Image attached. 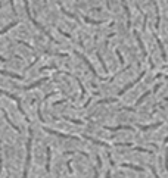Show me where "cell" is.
<instances>
[{
	"label": "cell",
	"instance_id": "6da1fadb",
	"mask_svg": "<svg viewBox=\"0 0 168 178\" xmlns=\"http://www.w3.org/2000/svg\"><path fill=\"white\" fill-rule=\"evenodd\" d=\"M31 143H33V130H28V141H27V159H25V169H24L22 178H27L28 175V168H30V161H31Z\"/></svg>",
	"mask_w": 168,
	"mask_h": 178
},
{
	"label": "cell",
	"instance_id": "7a4b0ae2",
	"mask_svg": "<svg viewBox=\"0 0 168 178\" xmlns=\"http://www.w3.org/2000/svg\"><path fill=\"white\" fill-rule=\"evenodd\" d=\"M24 5H25V12H27V15H28V18L31 19V22H33V24H34V25H36V27H37V28H38V30H40L43 34H46V37L49 38L50 41H55V38H53V37H52L49 33H47V31H46V28H43V25H40L38 22L34 19V16L31 15V12H30V3H28V0H24Z\"/></svg>",
	"mask_w": 168,
	"mask_h": 178
},
{
	"label": "cell",
	"instance_id": "3957f363",
	"mask_svg": "<svg viewBox=\"0 0 168 178\" xmlns=\"http://www.w3.org/2000/svg\"><path fill=\"white\" fill-rule=\"evenodd\" d=\"M0 94H5V96H8L9 99H12V100H15L16 102V105H18V109H19V112L24 115V118H25V121L27 122H30V118H28V115L25 114V110L22 109V105H21V99L19 97H16V96H13V94H10V93H8V91H5V90H0Z\"/></svg>",
	"mask_w": 168,
	"mask_h": 178
},
{
	"label": "cell",
	"instance_id": "277c9868",
	"mask_svg": "<svg viewBox=\"0 0 168 178\" xmlns=\"http://www.w3.org/2000/svg\"><path fill=\"white\" fill-rule=\"evenodd\" d=\"M44 131L49 132V134H53V136H58V137H62V139H71V140H80L81 137H77V136H69V134H63V132H59V131H55V130H50L44 127Z\"/></svg>",
	"mask_w": 168,
	"mask_h": 178
},
{
	"label": "cell",
	"instance_id": "5b68a950",
	"mask_svg": "<svg viewBox=\"0 0 168 178\" xmlns=\"http://www.w3.org/2000/svg\"><path fill=\"white\" fill-rule=\"evenodd\" d=\"M47 80H49V78H40L38 81H36V82H33V84H30V85H25V87H24V90H25V91H28V90H33V88H36V87H40L43 82H46Z\"/></svg>",
	"mask_w": 168,
	"mask_h": 178
},
{
	"label": "cell",
	"instance_id": "8992f818",
	"mask_svg": "<svg viewBox=\"0 0 168 178\" xmlns=\"http://www.w3.org/2000/svg\"><path fill=\"white\" fill-rule=\"evenodd\" d=\"M0 74L6 75V77H10V78H15V80H24L22 75H18V74H13V72H9V71H5V69H0Z\"/></svg>",
	"mask_w": 168,
	"mask_h": 178
},
{
	"label": "cell",
	"instance_id": "52a82bcc",
	"mask_svg": "<svg viewBox=\"0 0 168 178\" xmlns=\"http://www.w3.org/2000/svg\"><path fill=\"white\" fill-rule=\"evenodd\" d=\"M46 154H47V162H46V171L50 172V159H52V154H50V147H46Z\"/></svg>",
	"mask_w": 168,
	"mask_h": 178
},
{
	"label": "cell",
	"instance_id": "ba28073f",
	"mask_svg": "<svg viewBox=\"0 0 168 178\" xmlns=\"http://www.w3.org/2000/svg\"><path fill=\"white\" fill-rule=\"evenodd\" d=\"M15 25H18V22H16V21H13V22H10V24H9V25H6L5 28H2V30H0V35H2V34H6V33H8L9 30H12V28H13Z\"/></svg>",
	"mask_w": 168,
	"mask_h": 178
},
{
	"label": "cell",
	"instance_id": "9c48e42d",
	"mask_svg": "<svg viewBox=\"0 0 168 178\" xmlns=\"http://www.w3.org/2000/svg\"><path fill=\"white\" fill-rule=\"evenodd\" d=\"M2 112H3V116H5V119L8 121V124H9V125H10V127H12V128H13L16 132H19V128H18V127H16V125H15L12 121H10V118H9V116H8V114H6V110H2Z\"/></svg>",
	"mask_w": 168,
	"mask_h": 178
},
{
	"label": "cell",
	"instance_id": "30bf717a",
	"mask_svg": "<svg viewBox=\"0 0 168 178\" xmlns=\"http://www.w3.org/2000/svg\"><path fill=\"white\" fill-rule=\"evenodd\" d=\"M16 43H19V44H22V46H25V47H28V49H34L31 44H28L27 41H22V40H16Z\"/></svg>",
	"mask_w": 168,
	"mask_h": 178
},
{
	"label": "cell",
	"instance_id": "8fae6325",
	"mask_svg": "<svg viewBox=\"0 0 168 178\" xmlns=\"http://www.w3.org/2000/svg\"><path fill=\"white\" fill-rule=\"evenodd\" d=\"M37 115H38V119H40L41 122H44V119H43V116H41V109H40V107L37 109Z\"/></svg>",
	"mask_w": 168,
	"mask_h": 178
},
{
	"label": "cell",
	"instance_id": "7c38bea8",
	"mask_svg": "<svg viewBox=\"0 0 168 178\" xmlns=\"http://www.w3.org/2000/svg\"><path fill=\"white\" fill-rule=\"evenodd\" d=\"M10 2V8H12V10H13V13L16 12V9H15V3H13V0H9Z\"/></svg>",
	"mask_w": 168,
	"mask_h": 178
},
{
	"label": "cell",
	"instance_id": "4fadbf2b",
	"mask_svg": "<svg viewBox=\"0 0 168 178\" xmlns=\"http://www.w3.org/2000/svg\"><path fill=\"white\" fill-rule=\"evenodd\" d=\"M0 62H6V59H5L3 56H0Z\"/></svg>",
	"mask_w": 168,
	"mask_h": 178
}]
</instances>
